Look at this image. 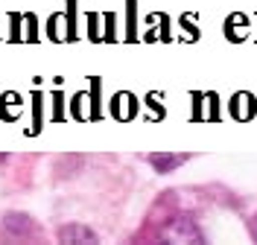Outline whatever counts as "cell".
Here are the masks:
<instances>
[{
	"label": "cell",
	"instance_id": "1",
	"mask_svg": "<svg viewBox=\"0 0 257 245\" xmlns=\"http://www.w3.org/2000/svg\"><path fill=\"white\" fill-rule=\"evenodd\" d=\"M59 242L91 245V242H96V233L91 228H85V225H62V228H59Z\"/></svg>",
	"mask_w": 257,
	"mask_h": 245
},
{
	"label": "cell",
	"instance_id": "2",
	"mask_svg": "<svg viewBox=\"0 0 257 245\" xmlns=\"http://www.w3.org/2000/svg\"><path fill=\"white\" fill-rule=\"evenodd\" d=\"M3 230L12 233V236H30L32 230H35V222L27 213H6L3 216Z\"/></svg>",
	"mask_w": 257,
	"mask_h": 245
},
{
	"label": "cell",
	"instance_id": "3",
	"mask_svg": "<svg viewBox=\"0 0 257 245\" xmlns=\"http://www.w3.org/2000/svg\"><path fill=\"white\" fill-rule=\"evenodd\" d=\"M167 233L170 236H178V239H202V233L196 228L190 216H173V222L167 225Z\"/></svg>",
	"mask_w": 257,
	"mask_h": 245
},
{
	"label": "cell",
	"instance_id": "4",
	"mask_svg": "<svg viewBox=\"0 0 257 245\" xmlns=\"http://www.w3.org/2000/svg\"><path fill=\"white\" fill-rule=\"evenodd\" d=\"M184 161H187V155H170V152H155V155H149V163L155 166V172H173V169H178Z\"/></svg>",
	"mask_w": 257,
	"mask_h": 245
},
{
	"label": "cell",
	"instance_id": "5",
	"mask_svg": "<svg viewBox=\"0 0 257 245\" xmlns=\"http://www.w3.org/2000/svg\"><path fill=\"white\" fill-rule=\"evenodd\" d=\"M251 236H254V239H257V216H254V219H251Z\"/></svg>",
	"mask_w": 257,
	"mask_h": 245
}]
</instances>
